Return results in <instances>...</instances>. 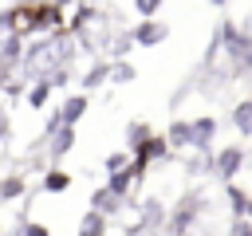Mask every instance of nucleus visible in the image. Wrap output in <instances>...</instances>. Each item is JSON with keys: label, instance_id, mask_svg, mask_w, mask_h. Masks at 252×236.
<instances>
[{"label": "nucleus", "instance_id": "412c9836", "mask_svg": "<svg viewBox=\"0 0 252 236\" xmlns=\"http://www.w3.org/2000/svg\"><path fill=\"white\" fill-rule=\"evenodd\" d=\"M51 94H55V87H51V79H47V75H43V79H32V87H28V106L43 110Z\"/></svg>", "mask_w": 252, "mask_h": 236}, {"label": "nucleus", "instance_id": "2f4dec72", "mask_svg": "<svg viewBox=\"0 0 252 236\" xmlns=\"http://www.w3.org/2000/svg\"><path fill=\"white\" fill-rule=\"evenodd\" d=\"M244 220H252V201H248V216H244Z\"/></svg>", "mask_w": 252, "mask_h": 236}, {"label": "nucleus", "instance_id": "1a4fd4ad", "mask_svg": "<svg viewBox=\"0 0 252 236\" xmlns=\"http://www.w3.org/2000/svg\"><path fill=\"white\" fill-rule=\"evenodd\" d=\"M98 16H102V8H98V4H75V8H71V16H67V31L79 39L91 24H98Z\"/></svg>", "mask_w": 252, "mask_h": 236}, {"label": "nucleus", "instance_id": "f8f14e48", "mask_svg": "<svg viewBox=\"0 0 252 236\" xmlns=\"http://www.w3.org/2000/svg\"><path fill=\"white\" fill-rule=\"evenodd\" d=\"M165 142H169V149H193V122L189 118H173L169 130H165Z\"/></svg>", "mask_w": 252, "mask_h": 236}, {"label": "nucleus", "instance_id": "cd10ccee", "mask_svg": "<svg viewBox=\"0 0 252 236\" xmlns=\"http://www.w3.org/2000/svg\"><path fill=\"white\" fill-rule=\"evenodd\" d=\"M20 236H51V228L39 224V220H24V224H20Z\"/></svg>", "mask_w": 252, "mask_h": 236}, {"label": "nucleus", "instance_id": "f257e3e1", "mask_svg": "<svg viewBox=\"0 0 252 236\" xmlns=\"http://www.w3.org/2000/svg\"><path fill=\"white\" fill-rule=\"evenodd\" d=\"M217 35H220V51L232 63V75H248V59H252V35H248V28H240L236 20H220Z\"/></svg>", "mask_w": 252, "mask_h": 236}, {"label": "nucleus", "instance_id": "f3484780", "mask_svg": "<svg viewBox=\"0 0 252 236\" xmlns=\"http://www.w3.org/2000/svg\"><path fill=\"white\" fill-rule=\"evenodd\" d=\"M169 153H173V149H169V142H165V138H158V134H154V138H150V142H146V146H142V149H138V153H134V157H138V161H146V165H150V161H165V157H169Z\"/></svg>", "mask_w": 252, "mask_h": 236}, {"label": "nucleus", "instance_id": "c756f323", "mask_svg": "<svg viewBox=\"0 0 252 236\" xmlns=\"http://www.w3.org/2000/svg\"><path fill=\"white\" fill-rule=\"evenodd\" d=\"M228 236H252V220H232L228 224Z\"/></svg>", "mask_w": 252, "mask_h": 236}, {"label": "nucleus", "instance_id": "4be33fe9", "mask_svg": "<svg viewBox=\"0 0 252 236\" xmlns=\"http://www.w3.org/2000/svg\"><path fill=\"white\" fill-rule=\"evenodd\" d=\"M150 138H154V130H150L146 122H130V126H126V153L134 157V153H138Z\"/></svg>", "mask_w": 252, "mask_h": 236}, {"label": "nucleus", "instance_id": "b1692460", "mask_svg": "<svg viewBox=\"0 0 252 236\" xmlns=\"http://www.w3.org/2000/svg\"><path fill=\"white\" fill-rule=\"evenodd\" d=\"M134 79H138V67H134L130 59L110 63V83H114V87H126V83H134Z\"/></svg>", "mask_w": 252, "mask_h": 236}, {"label": "nucleus", "instance_id": "9b49d317", "mask_svg": "<svg viewBox=\"0 0 252 236\" xmlns=\"http://www.w3.org/2000/svg\"><path fill=\"white\" fill-rule=\"evenodd\" d=\"M122 205H126V201H122V197H114L106 185H98V189L91 193V212H102L106 220H110V216H118V212H122Z\"/></svg>", "mask_w": 252, "mask_h": 236}, {"label": "nucleus", "instance_id": "dca6fc26", "mask_svg": "<svg viewBox=\"0 0 252 236\" xmlns=\"http://www.w3.org/2000/svg\"><path fill=\"white\" fill-rule=\"evenodd\" d=\"M71 149H75V130H59L55 138H47V157L51 161H63Z\"/></svg>", "mask_w": 252, "mask_h": 236}, {"label": "nucleus", "instance_id": "5701e85b", "mask_svg": "<svg viewBox=\"0 0 252 236\" xmlns=\"http://www.w3.org/2000/svg\"><path fill=\"white\" fill-rule=\"evenodd\" d=\"M28 193V177L24 173H4L0 177V201H16Z\"/></svg>", "mask_w": 252, "mask_h": 236}, {"label": "nucleus", "instance_id": "c85d7f7f", "mask_svg": "<svg viewBox=\"0 0 252 236\" xmlns=\"http://www.w3.org/2000/svg\"><path fill=\"white\" fill-rule=\"evenodd\" d=\"M0 90H4V94H24V83L12 75V79H0Z\"/></svg>", "mask_w": 252, "mask_h": 236}, {"label": "nucleus", "instance_id": "4468645a", "mask_svg": "<svg viewBox=\"0 0 252 236\" xmlns=\"http://www.w3.org/2000/svg\"><path fill=\"white\" fill-rule=\"evenodd\" d=\"M102 83H110V59H94V63L83 71V79H79L83 94H87V90H94V87H102Z\"/></svg>", "mask_w": 252, "mask_h": 236}, {"label": "nucleus", "instance_id": "6ab92c4d", "mask_svg": "<svg viewBox=\"0 0 252 236\" xmlns=\"http://www.w3.org/2000/svg\"><path fill=\"white\" fill-rule=\"evenodd\" d=\"M224 197H228V208H232V220H244L248 216V201H252V193H244L236 181L232 185H224Z\"/></svg>", "mask_w": 252, "mask_h": 236}, {"label": "nucleus", "instance_id": "423d86ee", "mask_svg": "<svg viewBox=\"0 0 252 236\" xmlns=\"http://www.w3.org/2000/svg\"><path fill=\"white\" fill-rule=\"evenodd\" d=\"M24 51H28L24 35H4L0 39V79H12L16 67H24Z\"/></svg>", "mask_w": 252, "mask_h": 236}, {"label": "nucleus", "instance_id": "bb28decb", "mask_svg": "<svg viewBox=\"0 0 252 236\" xmlns=\"http://www.w3.org/2000/svg\"><path fill=\"white\" fill-rule=\"evenodd\" d=\"M47 79H51V87H55V90H67V87H71V71H67V67H55Z\"/></svg>", "mask_w": 252, "mask_h": 236}, {"label": "nucleus", "instance_id": "0eeeda50", "mask_svg": "<svg viewBox=\"0 0 252 236\" xmlns=\"http://www.w3.org/2000/svg\"><path fill=\"white\" fill-rule=\"evenodd\" d=\"M130 35H134V47H158L169 39V24L165 20H142L130 28Z\"/></svg>", "mask_w": 252, "mask_h": 236}, {"label": "nucleus", "instance_id": "aec40b11", "mask_svg": "<svg viewBox=\"0 0 252 236\" xmlns=\"http://www.w3.org/2000/svg\"><path fill=\"white\" fill-rule=\"evenodd\" d=\"M106 232H110V220H106L102 212H91V208H87V212L79 216V236H106Z\"/></svg>", "mask_w": 252, "mask_h": 236}, {"label": "nucleus", "instance_id": "a878e982", "mask_svg": "<svg viewBox=\"0 0 252 236\" xmlns=\"http://www.w3.org/2000/svg\"><path fill=\"white\" fill-rule=\"evenodd\" d=\"M158 12H161V4H158V0H138V4H134V16H138V24H142V20H154Z\"/></svg>", "mask_w": 252, "mask_h": 236}, {"label": "nucleus", "instance_id": "7c9ffc66", "mask_svg": "<svg viewBox=\"0 0 252 236\" xmlns=\"http://www.w3.org/2000/svg\"><path fill=\"white\" fill-rule=\"evenodd\" d=\"M8 134H12V114L0 106V142H8Z\"/></svg>", "mask_w": 252, "mask_h": 236}, {"label": "nucleus", "instance_id": "393cba45", "mask_svg": "<svg viewBox=\"0 0 252 236\" xmlns=\"http://www.w3.org/2000/svg\"><path fill=\"white\" fill-rule=\"evenodd\" d=\"M130 161H134V157H130L126 149H114V153H106V161H102V165H106V177H114V173H126V169H130Z\"/></svg>", "mask_w": 252, "mask_h": 236}, {"label": "nucleus", "instance_id": "2eb2a0df", "mask_svg": "<svg viewBox=\"0 0 252 236\" xmlns=\"http://www.w3.org/2000/svg\"><path fill=\"white\" fill-rule=\"evenodd\" d=\"M228 122H232V130H236L240 138H252V98H240V102L232 106Z\"/></svg>", "mask_w": 252, "mask_h": 236}, {"label": "nucleus", "instance_id": "39448f33", "mask_svg": "<svg viewBox=\"0 0 252 236\" xmlns=\"http://www.w3.org/2000/svg\"><path fill=\"white\" fill-rule=\"evenodd\" d=\"M165 220H169V208L161 197H146L138 205V232H158V228H165Z\"/></svg>", "mask_w": 252, "mask_h": 236}, {"label": "nucleus", "instance_id": "f03ea898", "mask_svg": "<svg viewBox=\"0 0 252 236\" xmlns=\"http://www.w3.org/2000/svg\"><path fill=\"white\" fill-rule=\"evenodd\" d=\"M205 208H209V197H205L201 189L181 193V197H177V205L169 208L165 232H169V236H189V232H193V224L201 220V212H205Z\"/></svg>", "mask_w": 252, "mask_h": 236}, {"label": "nucleus", "instance_id": "ddd939ff", "mask_svg": "<svg viewBox=\"0 0 252 236\" xmlns=\"http://www.w3.org/2000/svg\"><path fill=\"white\" fill-rule=\"evenodd\" d=\"M130 51H134V35L130 31H106V59L110 63H122Z\"/></svg>", "mask_w": 252, "mask_h": 236}, {"label": "nucleus", "instance_id": "a211bd4d", "mask_svg": "<svg viewBox=\"0 0 252 236\" xmlns=\"http://www.w3.org/2000/svg\"><path fill=\"white\" fill-rule=\"evenodd\" d=\"M39 189H43V193H67V189H71V173L59 169V165H51V169L39 177Z\"/></svg>", "mask_w": 252, "mask_h": 236}, {"label": "nucleus", "instance_id": "7ed1b4c3", "mask_svg": "<svg viewBox=\"0 0 252 236\" xmlns=\"http://www.w3.org/2000/svg\"><path fill=\"white\" fill-rule=\"evenodd\" d=\"M63 20H67V8L63 4H32V24H28V35H55L63 31Z\"/></svg>", "mask_w": 252, "mask_h": 236}, {"label": "nucleus", "instance_id": "20e7f679", "mask_svg": "<svg viewBox=\"0 0 252 236\" xmlns=\"http://www.w3.org/2000/svg\"><path fill=\"white\" fill-rule=\"evenodd\" d=\"M244 157H248L244 146H236V142H232V146H220L217 157H213V161H217V169H213L217 181H220V185H232V177H240V169H244Z\"/></svg>", "mask_w": 252, "mask_h": 236}, {"label": "nucleus", "instance_id": "9d476101", "mask_svg": "<svg viewBox=\"0 0 252 236\" xmlns=\"http://www.w3.org/2000/svg\"><path fill=\"white\" fill-rule=\"evenodd\" d=\"M87 106H91V98H87L83 90H79V94H67V98H63V106H59V118H63V126H67V130H75V126L83 122Z\"/></svg>", "mask_w": 252, "mask_h": 236}, {"label": "nucleus", "instance_id": "473e14b6", "mask_svg": "<svg viewBox=\"0 0 252 236\" xmlns=\"http://www.w3.org/2000/svg\"><path fill=\"white\" fill-rule=\"evenodd\" d=\"M0 165H4V161H0Z\"/></svg>", "mask_w": 252, "mask_h": 236}, {"label": "nucleus", "instance_id": "6e6552de", "mask_svg": "<svg viewBox=\"0 0 252 236\" xmlns=\"http://www.w3.org/2000/svg\"><path fill=\"white\" fill-rule=\"evenodd\" d=\"M193 122V153H209L213 149V142H217V118L213 114H197V118H189Z\"/></svg>", "mask_w": 252, "mask_h": 236}]
</instances>
